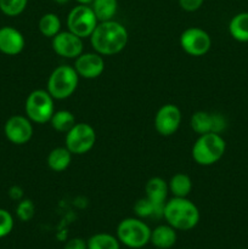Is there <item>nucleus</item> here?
<instances>
[{
	"label": "nucleus",
	"instance_id": "nucleus-17",
	"mask_svg": "<svg viewBox=\"0 0 248 249\" xmlns=\"http://www.w3.org/2000/svg\"><path fill=\"white\" fill-rule=\"evenodd\" d=\"M72 156L73 155L70 152V150L66 146H63V147H56L50 151V153L48 155V158H46V163H48V167L53 172H65L71 165Z\"/></svg>",
	"mask_w": 248,
	"mask_h": 249
},
{
	"label": "nucleus",
	"instance_id": "nucleus-6",
	"mask_svg": "<svg viewBox=\"0 0 248 249\" xmlns=\"http://www.w3.org/2000/svg\"><path fill=\"white\" fill-rule=\"evenodd\" d=\"M53 99L48 90L36 89L27 96L24 104V111L32 123L45 124L50 122L51 117L55 113Z\"/></svg>",
	"mask_w": 248,
	"mask_h": 249
},
{
	"label": "nucleus",
	"instance_id": "nucleus-18",
	"mask_svg": "<svg viewBox=\"0 0 248 249\" xmlns=\"http://www.w3.org/2000/svg\"><path fill=\"white\" fill-rule=\"evenodd\" d=\"M229 33L240 43H248V12H240L231 18Z\"/></svg>",
	"mask_w": 248,
	"mask_h": 249
},
{
	"label": "nucleus",
	"instance_id": "nucleus-15",
	"mask_svg": "<svg viewBox=\"0 0 248 249\" xmlns=\"http://www.w3.org/2000/svg\"><path fill=\"white\" fill-rule=\"evenodd\" d=\"M145 194L146 197L163 213L164 206L168 201V194H169L168 182L159 177L151 178L145 185Z\"/></svg>",
	"mask_w": 248,
	"mask_h": 249
},
{
	"label": "nucleus",
	"instance_id": "nucleus-13",
	"mask_svg": "<svg viewBox=\"0 0 248 249\" xmlns=\"http://www.w3.org/2000/svg\"><path fill=\"white\" fill-rule=\"evenodd\" d=\"M74 70L77 71L79 78L84 79H95L99 78L105 71L104 56L97 53H83L75 58Z\"/></svg>",
	"mask_w": 248,
	"mask_h": 249
},
{
	"label": "nucleus",
	"instance_id": "nucleus-25",
	"mask_svg": "<svg viewBox=\"0 0 248 249\" xmlns=\"http://www.w3.org/2000/svg\"><path fill=\"white\" fill-rule=\"evenodd\" d=\"M134 213L136 214V216L140 219L145 218H163V213L147 198V197H143L136 201V203L134 204Z\"/></svg>",
	"mask_w": 248,
	"mask_h": 249
},
{
	"label": "nucleus",
	"instance_id": "nucleus-14",
	"mask_svg": "<svg viewBox=\"0 0 248 249\" xmlns=\"http://www.w3.org/2000/svg\"><path fill=\"white\" fill-rule=\"evenodd\" d=\"M24 46L26 40L18 29L11 26L0 28V53L7 56H16L23 51Z\"/></svg>",
	"mask_w": 248,
	"mask_h": 249
},
{
	"label": "nucleus",
	"instance_id": "nucleus-2",
	"mask_svg": "<svg viewBox=\"0 0 248 249\" xmlns=\"http://www.w3.org/2000/svg\"><path fill=\"white\" fill-rule=\"evenodd\" d=\"M163 218L167 224L179 231L192 230L199 223V211L187 197H173L164 206Z\"/></svg>",
	"mask_w": 248,
	"mask_h": 249
},
{
	"label": "nucleus",
	"instance_id": "nucleus-3",
	"mask_svg": "<svg viewBox=\"0 0 248 249\" xmlns=\"http://www.w3.org/2000/svg\"><path fill=\"white\" fill-rule=\"evenodd\" d=\"M226 151V142L220 134L207 133L198 135L192 146V158L202 167L215 164L223 158Z\"/></svg>",
	"mask_w": 248,
	"mask_h": 249
},
{
	"label": "nucleus",
	"instance_id": "nucleus-30",
	"mask_svg": "<svg viewBox=\"0 0 248 249\" xmlns=\"http://www.w3.org/2000/svg\"><path fill=\"white\" fill-rule=\"evenodd\" d=\"M204 0H179V6L186 12H195L203 5Z\"/></svg>",
	"mask_w": 248,
	"mask_h": 249
},
{
	"label": "nucleus",
	"instance_id": "nucleus-22",
	"mask_svg": "<svg viewBox=\"0 0 248 249\" xmlns=\"http://www.w3.org/2000/svg\"><path fill=\"white\" fill-rule=\"evenodd\" d=\"M39 32L43 34L45 38L53 39L56 34L61 32V19L60 17L53 12H48V14L43 15L39 19L38 23Z\"/></svg>",
	"mask_w": 248,
	"mask_h": 249
},
{
	"label": "nucleus",
	"instance_id": "nucleus-24",
	"mask_svg": "<svg viewBox=\"0 0 248 249\" xmlns=\"http://www.w3.org/2000/svg\"><path fill=\"white\" fill-rule=\"evenodd\" d=\"M190 126L198 135L212 133V113L206 111H197L190 119Z\"/></svg>",
	"mask_w": 248,
	"mask_h": 249
},
{
	"label": "nucleus",
	"instance_id": "nucleus-4",
	"mask_svg": "<svg viewBox=\"0 0 248 249\" xmlns=\"http://www.w3.org/2000/svg\"><path fill=\"white\" fill-rule=\"evenodd\" d=\"M79 75L74 67L61 65L49 75L46 90L55 100H66L72 96L78 88Z\"/></svg>",
	"mask_w": 248,
	"mask_h": 249
},
{
	"label": "nucleus",
	"instance_id": "nucleus-10",
	"mask_svg": "<svg viewBox=\"0 0 248 249\" xmlns=\"http://www.w3.org/2000/svg\"><path fill=\"white\" fill-rule=\"evenodd\" d=\"M182 113L177 105L165 104L157 111L155 116V129L159 135L172 136L180 128Z\"/></svg>",
	"mask_w": 248,
	"mask_h": 249
},
{
	"label": "nucleus",
	"instance_id": "nucleus-7",
	"mask_svg": "<svg viewBox=\"0 0 248 249\" xmlns=\"http://www.w3.org/2000/svg\"><path fill=\"white\" fill-rule=\"evenodd\" d=\"M97 24H99V19L95 16L91 6L89 5H77L71 10L67 16L68 31L82 39L90 38Z\"/></svg>",
	"mask_w": 248,
	"mask_h": 249
},
{
	"label": "nucleus",
	"instance_id": "nucleus-20",
	"mask_svg": "<svg viewBox=\"0 0 248 249\" xmlns=\"http://www.w3.org/2000/svg\"><path fill=\"white\" fill-rule=\"evenodd\" d=\"M90 6L99 22L109 21L116 16L117 10H118V1L117 0H92Z\"/></svg>",
	"mask_w": 248,
	"mask_h": 249
},
{
	"label": "nucleus",
	"instance_id": "nucleus-33",
	"mask_svg": "<svg viewBox=\"0 0 248 249\" xmlns=\"http://www.w3.org/2000/svg\"><path fill=\"white\" fill-rule=\"evenodd\" d=\"M75 1H78L79 4L83 5H90L92 2V0H75Z\"/></svg>",
	"mask_w": 248,
	"mask_h": 249
},
{
	"label": "nucleus",
	"instance_id": "nucleus-1",
	"mask_svg": "<svg viewBox=\"0 0 248 249\" xmlns=\"http://www.w3.org/2000/svg\"><path fill=\"white\" fill-rule=\"evenodd\" d=\"M129 34L125 27L114 19L99 22L90 36V43L95 53L101 56L117 55L125 49Z\"/></svg>",
	"mask_w": 248,
	"mask_h": 249
},
{
	"label": "nucleus",
	"instance_id": "nucleus-9",
	"mask_svg": "<svg viewBox=\"0 0 248 249\" xmlns=\"http://www.w3.org/2000/svg\"><path fill=\"white\" fill-rule=\"evenodd\" d=\"M180 46L190 56L199 57L209 53L212 48V38L204 29L190 27L180 36Z\"/></svg>",
	"mask_w": 248,
	"mask_h": 249
},
{
	"label": "nucleus",
	"instance_id": "nucleus-26",
	"mask_svg": "<svg viewBox=\"0 0 248 249\" xmlns=\"http://www.w3.org/2000/svg\"><path fill=\"white\" fill-rule=\"evenodd\" d=\"M28 0H0V11L10 17L21 15L26 10Z\"/></svg>",
	"mask_w": 248,
	"mask_h": 249
},
{
	"label": "nucleus",
	"instance_id": "nucleus-34",
	"mask_svg": "<svg viewBox=\"0 0 248 249\" xmlns=\"http://www.w3.org/2000/svg\"><path fill=\"white\" fill-rule=\"evenodd\" d=\"M53 1H55L56 4H60V5H65V4H67L68 1H70V0H53Z\"/></svg>",
	"mask_w": 248,
	"mask_h": 249
},
{
	"label": "nucleus",
	"instance_id": "nucleus-29",
	"mask_svg": "<svg viewBox=\"0 0 248 249\" xmlns=\"http://www.w3.org/2000/svg\"><path fill=\"white\" fill-rule=\"evenodd\" d=\"M228 126L226 118L221 113H212V133L221 134Z\"/></svg>",
	"mask_w": 248,
	"mask_h": 249
},
{
	"label": "nucleus",
	"instance_id": "nucleus-32",
	"mask_svg": "<svg viewBox=\"0 0 248 249\" xmlns=\"http://www.w3.org/2000/svg\"><path fill=\"white\" fill-rule=\"evenodd\" d=\"M9 196L15 201H21L22 196H23V191L19 186H12L9 191Z\"/></svg>",
	"mask_w": 248,
	"mask_h": 249
},
{
	"label": "nucleus",
	"instance_id": "nucleus-31",
	"mask_svg": "<svg viewBox=\"0 0 248 249\" xmlns=\"http://www.w3.org/2000/svg\"><path fill=\"white\" fill-rule=\"evenodd\" d=\"M63 249H88V245L83 238L73 237L65 245Z\"/></svg>",
	"mask_w": 248,
	"mask_h": 249
},
{
	"label": "nucleus",
	"instance_id": "nucleus-16",
	"mask_svg": "<svg viewBox=\"0 0 248 249\" xmlns=\"http://www.w3.org/2000/svg\"><path fill=\"white\" fill-rule=\"evenodd\" d=\"M177 230L169 225H158L151 231L150 242L158 249H170L177 243Z\"/></svg>",
	"mask_w": 248,
	"mask_h": 249
},
{
	"label": "nucleus",
	"instance_id": "nucleus-28",
	"mask_svg": "<svg viewBox=\"0 0 248 249\" xmlns=\"http://www.w3.org/2000/svg\"><path fill=\"white\" fill-rule=\"evenodd\" d=\"M14 229V218L6 209L0 208V238L10 235Z\"/></svg>",
	"mask_w": 248,
	"mask_h": 249
},
{
	"label": "nucleus",
	"instance_id": "nucleus-27",
	"mask_svg": "<svg viewBox=\"0 0 248 249\" xmlns=\"http://www.w3.org/2000/svg\"><path fill=\"white\" fill-rule=\"evenodd\" d=\"M35 214V206L31 199H21L18 201L16 208V215L21 221H29Z\"/></svg>",
	"mask_w": 248,
	"mask_h": 249
},
{
	"label": "nucleus",
	"instance_id": "nucleus-19",
	"mask_svg": "<svg viewBox=\"0 0 248 249\" xmlns=\"http://www.w3.org/2000/svg\"><path fill=\"white\" fill-rule=\"evenodd\" d=\"M169 192L173 197H187L192 191V180L191 178L184 173H177L170 178L168 182Z\"/></svg>",
	"mask_w": 248,
	"mask_h": 249
},
{
	"label": "nucleus",
	"instance_id": "nucleus-11",
	"mask_svg": "<svg viewBox=\"0 0 248 249\" xmlns=\"http://www.w3.org/2000/svg\"><path fill=\"white\" fill-rule=\"evenodd\" d=\"M7 140L14 145H24L33 136V124L27 116H12L4 125Z\"/></svg>",
	"mask_w": 248,
	"mask_h": 249
},
{
	"label": "nucleus",
	"instance_id": "nucleus-23",
	"mask_svg": "<svg viewBox=\"0 0 248 249\" xmlns=\"http://www.w3.org/2000/svg\"><path fill=\"white\" fill-rule=\"evenodd\" d=\"M88 249H121V242L111 233L100 232L87 241Z\"/></svg>",
	"mask_w": 248,
	"mask_h": 249
},
{
	"label": "nucleus",
	"instance_id": "nucleus-5",
	"mask_svg": "<svg viewBox=\"0 0 248 249\" xmlns=\"http://www.w3.org/2000/svg\"><path fill=\"white\" fill-rule=\"evenodd\" d=\"M151 231L140 218H125L117 226V238L128 248L140 249L150 243Z\"/></svg>",
	"mask_w": 248,
	"mask_h": 249
},
{
	"label": "nucleus",
	"instance_id": "nucleus-12",
	"mask_svg": "<svg viewBox=\"0 0 248 249\" xmlns=\"http://www.w3.org/2000/svg\"><path fill=\"white\" fill-rule=\"evenodd\" d=\"M53 50L65 58H77L84 50V43L80 36L70 31L60 32L51 40Z\"/></svg>",
	"mask_w": 248,
	"mask_h": 249
},
{
	"label": "nucleus",
	"instance_id": "nucleus-21",
	"mask_svg": "<svg viewBox=\"0 0 248 249\" xmlns=\"http://www.w3.org/2000/svg\"><path fill=\"white\" fill-rule=\"evenodd\" d=\"M53 129H55L58 133L67 134L73 126L75 125V117L68 109H60V111H55V113L51 117L50 122Z\"/></svg>",
	"mask_w": 248,
	"mask_h": 249
},
{
	"label": "nucleus",
	"instance_id": "nucleus-8",
	"mask_svg": "<svg viewBox=\"0 0 248 249\" xmlns=\"http://www.w3.org/2000/svg\"><path fill=\"white\" fill-rule=\"evenodd\" d=\"M96 143V131L88 123H75L66 134L65 146L72 155L82 156L92 150Z\"/></svg>",
	"mask_w": 248,
	"mask_h": 249
}]
</instances>
